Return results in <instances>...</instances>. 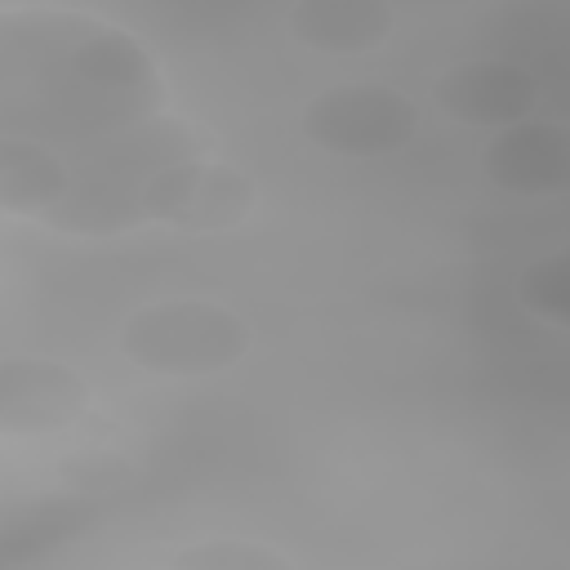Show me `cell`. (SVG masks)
Listing matches in <instances>:
<instances>
[{
    "mask_svg": "<svg viewBox=\"0 0 570 570\" xmlns=\"http://www.w3.org/2000/svg\"><path fill=\"white\" fill-rule=\"evenodd\" d=\"M254 178H245L236 165L183 156L142 183L138 218L187 232H223L254 214Z\"/></svg>",
    "mask_w": 570,
    "mask_h": 570,
    "instance_id": "3957f363",
    "label": "cell"
},
{
    "mask_svg": "<svg viewBox=\"0 0 570 570\" xmlns=\"http://www.w3.org/2000/svg\"><path fill=\"white\" fill-rule=\"evenodd\" d=\"M298 129L312 147L343 160H379L419 134V102L392 85H330L307 98Z\"/></svg>",
    "mask_w": 570,
    "mask_h": 570,
    "instance_id": "7a4b0ae2",
    "label": "cell"
},
{
    "mask_svg": "<svg viewBox=\"0 0 570 570\" xmlns=\"http://www.w3.org/2000/svg\"><path fill=\"white\" fill-rule=\"evenodd\" d=\"M98 521V503L89 494H49L22 508H9L0 521V566H27L71 543L85 525Z\"/></svg>",
    "mask_w": 570,
    "mask_h": 570,
    "instance_id": "ba28073f",
    "label": "cell"
},
{
    "mask_svg": "<svg viewBox=\"0 0 570 570\" xmlns=\"http://www.w3.org/2000/svg\"><path fill=\"white\" fill-rule=\"evenodd\" d=\"M71 196V165L49 142H0V205L9 214H53Z\"/></svg>",
    "mask_w": 570,
    "mask_h": 570,
    "instance_id": "9c48e42d",
    "label": "cell"
},
{
    "mask_svg": "<svg viewBox=\"0 0 570 570\" xmlns=\"http://www.w3.org/2000/svg\"><path fill=\"white\" fill-rule=\"evenodd\" d=\"M517 298L525 312H534L552 325H570V245L561 254L534 258L517 276Z\"/></svg>",
    "mask_w": 570,
    "mask_h": 570,
    "instance_id": "8fae6325",
    "label": "cell"
},
{
    "mask_svg": "<svg viewBox=\"0 0 570 570\" xmlns=\"http://www.w3.org/2000/svg\"><path fill=\"white\" fill-rule=\"evenodd\" d=\"M120 352L129 365L165 379H205L249 356V325L214 298H156L125 316Z\"/></svg>",
    "mask_w": 570,
    "mask_h": 570,
    "instance_id": "6da1fadb",
    "label": "cell"
},
{
    "mask_svg": "<svg viewBox=\"0 0 570 570\" xmlns=\"http://www.w3.org/2000/svg\"><path fill=\"white\" fill-rule=\"evenodd\" d=\"M481 169L499 191L512 196H566L570 191V125L517 120L494 134L481 151Z\"/></svg>",
    "mask_w": 570,
    "mask_h": 570,
    "instance_id": "8992f818",
    "label": "cell"
},
{
    "mask_svg": "<svg viewBox=\"0 0 570 570\" xmlns=\"http://www.w3.org/2000/svg\"><path fill=\"white\" fill-rule=\"evenodd\" d=\"M169 566H183V570H289L294 561L267 543H254V539H200V543H187L169 557Z\"/></svg>",
    "mask_w": 570,
    "mask_h": 570,
    "instance_id": "30bf717a",
    "label": "cell"
},
{
    "mask_svg": "<svg viewBox=\"0 0 570 570\" xmlns=\"http://www.w3.org/2000/svg\"><path fill=\"white\" fill-rule=\"evenodd\" d=\"M432 102L472 129H503L517 125L534 111L539 102V80L521 62L503 58H472L454 62L432 80Z\"/></svg>",
    "mask_w": 570,
    "mask_h": 570,
    "instance_id": "5b68a950",
    "label": "cell"
},
{
    "mask_svg": "<svg viewBox=\"0 0 570 570\" xmlns=\"http://www.w3.org/2000/svg\"><path fill=\"white\" fill-rule=\"evenodd\" d=\"M289 36L316 53H370L392 36L387 0H294Z\"/></svg>",
    "mask_w": 570,
    "mask_h": 570,
    "instance_id": "52a82bcc",
    "label": "cell"
},
{
    "mask_svg": "<svg viewBox=\"0 0 570 570\" xmlns=\"http://www.w3.org/2000/svg\"><path fill=\"white\" fill-rule=\"evenodd\" d=\"M89 410V383L53 356L0 361V428L9 436H40L76 423Z\"/></svg>",
    "mask_w": 570,
    "mask_h": 570,
    "instance_id": "277c9868",
    "label": "cell"
}]
</instances>
